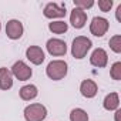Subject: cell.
<instances>
[{
  "label": "cell",
  "instance_id": "obj_1",
  "mask_svg": "<svg viewBox=\"0 0 121 121\" xmlns=\"http://www.w3.org/2000/svg\"><path fill=\"white\" fill-rule=\"evenodd\" d=\"M67 71H69V66L63 60H54V61L48 63V66L46 69V73H47L48 78H51L54 81L63 80L67 76Z\"/></svg>",
  "mask_w": 121,
  "mask_h": 121
},
{
  "label": "cell",
  "instance_id": "obj_2",
  "mask_svg": "<svg viewBox=\"0 0 121 121\" xmlns=\"http://www.w3.org/2000/svg\"><path fill=\"white\" fill-rule=\"evenodd\" d=\"M91 46H93V43H91L90 39H87L84 36L76 37L73 40V46H71V54H73V57L78 58V60L84 58L87 56L88 50L91 48Z\"/></svg>",
  "mask_w": 121,
  "mask_h": 121
},
{
  "label": "cell",
  "instance_id": "obj_3",
  "mask_svg": "<svg viewBox=\"0 0 121 121\" xmlns=\"http://www.w3.org/2000/svg\"><path fill=\"white\" fill-rule=\"evenodd\" d=\"M47 115V110L43 104L34 103L24 108V118L26 121H43Z\"/></svg>",
  "mask_w": 121,
  "mask_h": 121
},
{
  "label": "cell",
  "instance_id": "obj_4",
  "mask_svg": "<svg viewBox=\"0 0 121 121\" xmlns=\"http://www.w3.org/2000/svg\"><path fill=\"white\" fill-rule=\"evenodd\" d=\"M10 73H12V76H14L19 81H26V80H29V78L31 77V74H33L31 69H30L24 61H22V60H19V61H16V63L13 64Z\"/></svg>",
  "mask_w": 121,
  "mask_h": 121
},
{
  "label": "cell",
  "instance_id": "obj_5",
  "mask_svg": "<svg viewBox=\"0 0 121 121\" xmlns=\"http://www.w3.org/2000/svg\"><path fill=\"white\" fill-rule=\"evenodd\" d=\"M108 27H110L108 20L104 19V17H98V16L94 17V19L91 20V23H90V31H91V34L95 36V37H103V36L107 33Z\"/></svg>",
  "mask_w": 121,
  "mask_h": 121
},
{
  "label": "cell",
  "instance_id": "obj_6",
  "mask_svg": "<svg viewBox=\"0 0 121 121\" xmlns=\"http://www.w3.org/2000/svg\"><path fill=\"white\" fill-rule=\"evenodd\" d=\"M47 47V51L51 54V56H64L67 53V44L66 41L60 40V39H50L46 44Z\"/></svg>",
  "mask_w": 121,
  "mask_h": 121
},
{
  "label": "cell",
  "instance_id": "obj_7",
  "mask_svg": "<svg viewBox=\"0 0 121 121\" xmlns=\"http://www.w3.org/2000/svg\"><path fill=\"white\" fill-rule=\"evenodd\" d=\"M66 6L64 4H57V3H48L46 4L43 14L47 19H60V17H64L66 16Z\"/></svg>",
  "mask_w": 121,
  "mask_h": 121
},
{
  "label": "cell",
  "instance_id": "obj_8",
  "mask_svg": "<svg viewBox=\"0 0 121 121\" xmlns=\"http://www.w3.org/2000/svg\"><path fill=\"white\" fill-rule=\"evenodd\" d=\"M23 24L22 22L13 19V20H9L7 24H6V34L9 39L12 40H19L22 36H23Z\"/></svg>",
  "mask_w": 121,
  "mask_h": 121
},
{
  "label": "cell",
  "instance_id": "obj_9",
  "mask_svg": "<svg viewBox=\"0 0 121 121\" xmlns=\"http://www.w3.org/2000/svg\"><path fill=\"white\" fill-rule=\"evenodd\" d=\"M90 63L94 66V67H98V69H103L107 66L108 63V56H107V51L104 48H95L90 57Z\"/></svg>",
  "mask_w": 121,
  "mask_h": 121
},
{
  "label": "cell",
  "instance_id": "obj_10",
  "mask_svg": "<svg viewBox=\"0 0 121 121\" xmlns=\"http://www.w3.org/2000/svg\"><path fill=\"white\" fill-rule=\"evenodd\" d=\"M70 23L74 29H83L87 23V13L83 12L81 9L74 7L70 14Z\"/></svg>",
  "mask_w": 121,
  "mask_h": 121
},
{
  "label": "cell",
  "instance_id": "obj_11",
  "mask_svg": "<svg viewBox=\"0 0 121 121\" xmlns=\"http://www.w3.org/2000/svg\"><path fill=\"white\" fill-rule=\"evenodd\" d=\"M26 57L30 60L33 64L39 66V64H41L44 61V51L39 46H30L26 50Z\"/></svg>",
  "mask_w": 121,
  "mask_h": 121
},
{
  "label": "cell",
  "instance_id": "obj_12",
  "mask_svg": "<svg viewBox=\"0 0 121 121\" xmlns=\"http://www.w3.org/2000/svg\"><path fill=\"white\" fill-rule=\"evenodd\" d=\"M80 91H81V94H83V97H86V98H93V97H95V94H97V91H98V87H97V84L93 81V80H84L83 83H81V86H80Z\"/></svg>",
  "mask_w": 121,
  "mask_h": 121
},
{
  "label": "cell",
  "instance_id": "obj_13",
  "mask_svg": "<svg viewBox=\"0 0 121 121\" xmlns=\"http://www.w3.org/2000/svg\"><path fill=\"white\" fill-rule=\"evenodd\" d=\"M13 87L12 73L6 67H0V90H10Z\"/></svg>",
  "mask_w": 121,
  "mask_h": 121
},
{
  "label": "cell",
  "instance_id": "obj_14",
  "mask_svg": "<svg viewBox=\"0 0 121 121\" xmlns=\"http://www.w3.org/2000/svg\"><path fill=\"white\" fill-rule=\"evenodd\" d=\"M19 94H20V98H22V100H24V101H30V100H33V98L37 97L39 90H37L36 86H33V84H27V86H23V87L20 88Z\"/></svg>",
  "mask_w": 121,
  "mask_h": 121
},
{
  "label": "cell",
  "instance_id": "obj_15",
  "mask_svg": "<svg viewBox=\"0 0 121 121\" xmlns=\"http://www.w3.org/2000/svg\"><path fill=\"white\" fill-rule=\"evenodd\" d=\"M103 105H104V108H105L107 111H114V110H117L118 105H120L118 94H117V93H110V94H107L105 98H104Z\"/></svg>",
  "mask_w": 121,
  "mask_h": 121
},
{
  "label": "cell",
  "instance_id": "obj_16",
  "mask_svg": "<svg viewBox=\"0 0 121 121\" xmlns=\"http://www.w3.org/2000/svg\"><path fill=\"white\" fill-rule=\"evenodd\" d=\"M67 29H69V24L66 23V22H51V23H48V30L50 31H53L54 34H63V33H66L67 31Z\"/></svg>",
  "mask_w": 121,
  "mask_h": 121
},
{
  "label": "cell",
  "instance_id": "obj_17",
  "mask_svg": "<svg viewBox=\"0 0 121 121\" xmlns=\"http://www.w3.org/2000/svg\"><path fill=\"white\" fill-rule=\"evenodd\" d=\"M70 121H88V114L83 108H74L70 112Z\"/></svg>",
  "mask_w": 121,
  "mask_h": 121
},
{
  "label": "cell",
  "instance_id": "obj_18",
  "mask_svg": "<svg viewBox=\"0 0 121 121\" xmlns=\"http://www.w3.org/2000/svg\"><path fill=\"white\" fill-rule=\"evenodd\" d=\"M108 44H110V47H111V50L114 53H121V36L117 34V36L111 37Z\"/></svg>",
  "mask_w": 121,
  "mask_h": 121
},
{
  "label": "cell",
  "instance_id": "obj_19",
  "mask_svg": "<svg viewBox=\"0 0 121 121\" xmlns=\"http://www.w3.org/2000/svg\"><path fill=\"white\" fill-rule=\"evenodd\" d=\"M93 6H94L93 0H74V7L81 9L83 12L87 10V9H90V7H93Z\"/></svg>",
  "mask_w": 121,
  "mask_h": 121
},
{
  "label": "cell",
  "instance_id": "obj_20",
  "mask_svg": "<svg viewBox=\"0 0 121 121\" xmlns=\"http://www.w3.org/2000/svg\"><path fill=\"white\" fill-rule=\"evenodd\" d=\"M110 76L114 78V80H121V63L120 61H117V63H114L112 64V67H111V70H110Z\"/></svg>",
  "mask_w": 121,
  "mask_h": 121
},
{
  "label": "cell",
  "instance_id": "obj_21",
  "mask_svg": "<svg viewBox=\"0 0 121 121\" xmlns=\"http://www.w3.org/2000/svg\"><path fill=\"white\" fill-rule=\"evenodd\" d=\"M98 7L101 9V12H110V9L112 7V0H100L98 2Z\"/></svg>",
  "mask_w": 121,
  "mask_h": 121
},
{
  "label": "cell",
  "instance_id": "obj_22",
  "mask_svg": "<svg viewBox=\"0 0 121 121\" xmlns=\"http://www.w3.org/2000/svg\"><path fill=\"white\" fill-rule=\"evenodd\" d=\"M117 20H118V22H121V4L117 7Z\"/></svg>",
  "mask_w": 121,
  "mask_h": 121
},
{
  "label": "cell",
  "instance_id": "obj_23",
  "mask_svg": "<svg viewBox=\"0 0 121 121\" xmlns=\"http://www.w3.org/2000/svg\"><path fill=\"white\" fill-rule=\"evenodd\" d=\"M120 114H121V111L118 110V111L115 112V121H120Z\"/></svg>",
  "mask_w": 121,
  "mask_h": 121
},
{
  "label": "cell",
  "instance_id": "obj_24",
  "mask_svg": "<svg viewBox=\"0 0 121 121\" xmlns=\"http://www.w3.org/2000/svg\"><path fill=\"white\" fill-rule=\"evenodd\" d=\"M0 29H2V24H0Z\"/></svg>",
  "mask_w": 121,
  "mask_h": 121
}]
</instances>
